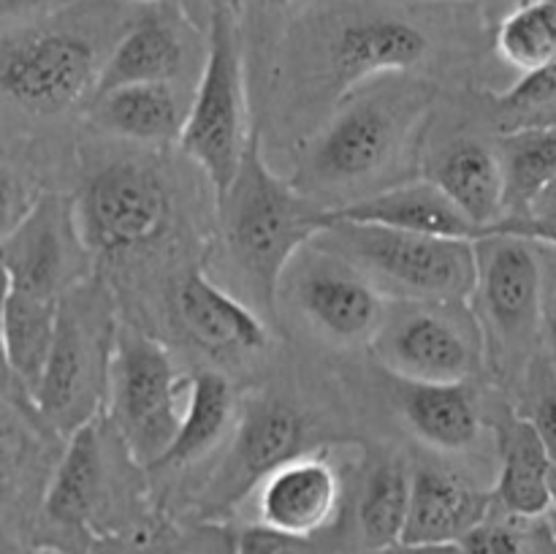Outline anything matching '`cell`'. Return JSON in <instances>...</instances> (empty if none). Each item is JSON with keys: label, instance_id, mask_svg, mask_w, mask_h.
I'll return each instance as SVG.
<instances>
[{"label": "cell", "instance_id": "37", "mask_svg": "<svg viewBox=\"0 0 556 554\" xmlns=\"http://www.w3.org/2000/svg\"><path fill=\"white\" fill-rule=\"evenodd\" d=\"M541 248V244H538ZM543 293H541V337L543 351L556 356V250L541 248Z\"/></svg>", "mask_w": 556, "mask_h": 554}, {"label": "cell", "instance_id": "18", "mask_svg": "<svg viewBox=\"0 0 556 554\" xmlns=\"http://www.w3.org/2000/svg\"><path fill=\"white\" fill-rule=\"evenodd\" d=\"M331 221L367 223L394 231L427 234V237L476 239V226L456 210L454 201L432 179H407L378 193L358 196L331 206Z\"/></svg>", "mask_w": 556, "mask_h": 554}, {"label": "cell", "instance_id": "29", "mask_svg": "<svg viewBox=\"0 0 556 554\" xmlns=\"http://www.w3.org/2000/svg\"><path fill=\"white\" fill-rule=\"evenodd\" d=\"M494 52L519 74L556 63V0H525L503 14L494 30Z\"/></svg>", "mask_w": 556, "mask_h": 554}, {"label": "cell", "instance_id": "51", "mask_svg": "<svg viewBox=\"0 0 556 554\" xmlns=\"http://www.w3.org/2000/svg\"><path fill=\"white\" fill-rule=\"evenodd\" d=\"M0 286H3V282H0Z\"/></svg>", "mask_w": 556, "mask_h": 554}, {"label": "cell", "instance_id": "34", "mask_svg": "<svg viewBox=\"0 0 556 554\" xmlns=\"http://www.w3.org/2000/svg\"><path fill=\"white\" fill-rule=\"evenodd\" d=\"M220 554H320L313 538H296L264 525H250L233 532Z\"/></svg>", "mask_w": 556, "mask_h": 554}, {"label": "cell", "instance_id": "31", "mask_svg": "<svg viewBox=\"0 0 556 554\" xmlns=\"http://www.w3.org/2000/svg\"><path fill=\"white\" fill-rule=\"evenodd\" d=\"M494 109L503 130L556 123V63L532 74H521L510 90L494 96Z\"/></svg>", "mask_w": 556, "mask_h": 554}, {"label": "cell", "instance_id": "46", "mask_svg": "<svg viewBox=\"0 0 556 554\" xmlns=\"http://www.w3.org/2000/svg\"><path fill=\"white\" fill-rule=\"evenodd\" d=\"M130 3H141V5H152V3H161V0H130Z\"/></svg>", "mask_w": 556, "mask_h": 554}, {"label": "cell", "instance_id": "44", "mask_svg": "<svg viewBox=\"0 0 556 554\" xmlns=\"http://www.w3.org/2000/svg\"><path fill=\"white\" fill-rule=\"evenodd\" d=\"M470 3H486V5H508V9H514V5L525 3V0H470Z\"/></svg>", "mask_w": 556, "mask_h": 554}, {"label": "cell", "instance_id": "26", "mask_svg": "<svg viewBox=\"0 0 556 554\" xmlns=\"http://www.w3.org/2000/svg\"><path fill=\"white\" fill-rule=\"evenodd\" d=\"M60 299L0 286V340L27 394H36L58 329Z\"/></svg>", "mask_w": 556, "mask_h": 554}, {"label": "cell", "instance_id": "38", "mask_svg": "<svg viewBox=\"0 0 556 554\" xmlns=\"http://www.w3.org/2000/svg\"><path fill=\"white\" fill-rule=\"evenodd\" d=\"M65 3L68 0H0V33L47 20Z\"/></svg>", "mask_w": 556, "mask_h": 554}, {"label": "cell", "instance_id": "8", "mask_svg": "<svg viewBox=\"0 0 556 554\" xmlns=\"http://www.w3.org/2000/svg\"><path fill=\"white\" fill-rule=\"evenodd\" d=\"M114 424L136 465L150 470L172 445L182 416L188 375L166 348L139 329L119 326L109 353Z\"/></svg>", "mask_w": 556, "mask_h": 554}, {"label": "cell", "instance_id": "47", "mask_svg": "<svg viewBox=\"0 0 556 554\" xmlns=\"http://www.w3.org/2000/svg\"><path fill=\"white\" fill-rule=\"evenodd\" d=\"M157 554H188V552H179V549H166V552H157Z\"/></svg>", "mask_w": 556, "mask_h": 554}, {"label": "cell", "instance_id": "21", "mask_svg": "<svg viewBox=\"0 0 556 554\" xmlns=\"http://www.w3.org/2000/svg\"><path fill=\"white\" fill-rule=\"evenodd\" d=\"M188 106L174 81H144L101 92L90 101V117L106 134L139 144L179 141Z\"/></svg>", "mask_w": 556, "mask_h": 554}, {"label": "cell", "instance_id": "1", "mask_svg": "<svg viewBox=\"0 0 556 554\" xmlns=\"http://www.w3.org/2000/svg\"><path fill=\"white\" fill-rule=\"evenodd\" d=\"M223 244L253 297L275 307L280 280L293 255L331 223V204L302 193L291 179L271 172L258 134H250L237 177L220 201Z\"/></svg>", "mask_w": 556, "mask_h": 554}, {"label": "cell", "instance_id": "5", "mask_svg": "<svg viewBox=\"0 0 556 554\" xmlns=\"http://www.w3.org/2000/svg\"><path fill=\"white\" fill-rule=\"evenodd\" d=\"M250 139L244 109V71L233 11L215 5L210 20V49L188 103L179 147L210 179L215 201L226 196L237 177Z\"/></svg>", "mask_w": 556, "mask_h": 554}, {"label": "cell", "instance_id": "11", "mask_svg": "<svg viewBox=\"0 0 556 554\" xmlns=\"http://www.w3.org/2000/svg\"><path fill=\"white\" fill-rule=\"evenodd\" d=\"M112 337L106 340L103 331H96V320L87 310L81 313L74 291L60 297L52 351L33 394L38 418L54 427V432L71 435L96 416L98 394L109 373L106 351L112 353Z\"/></svg>", "mask_w": 556, "mask_h": 554}, {"label": "cell", "instance_id": "15", "mask_svg": "<svg viewBox=\"0 0 556 554\" xmlns=\"http://www.w3.org/2000/svg\"><path fill=\"white\" fill-rule=\"evenodd\" d=\"M71 248H81L71 204L41 193L20 228L0 242V280L5 288L60 299L74 275Z\"/></svg>", "mask_w": 556, "mask_h": 554}, {"label": "cell", "instance_id": "27", "mask_svg": "<svg viewBox=\"0 0 556 554\" xmlns=\"http://www.w3.org/2000/svg\"><path fill=\"white\" fill-rule=\"evenodd\" d=\"M494 150L503 168V217L525 215L556 177V123L503 130Z\"/></svg>", "mask_w": 556, "mask_h": 554}, {"label": "cell", "instance_id": "19", "mask_svg": "<svg viewBox=\"0 0 556 554\" xmlns=\"http://www.w3.org/2000/svg\"><path fill=\"white\" fill-rule=\"evenodd\" d=\"M500 473L492 489L494 508L521 516L552 514V459L535 427L508 411L497 421Z\"/></svg>", "mask_w": 556, "mask_h": 554}, {"label": "cell", "instance_id": "10", "mask_svg": "<svg viewBox=\"0 0 556 554\" xmlns=\"http://www.w3.org/2000/svg\"><path fill=\"white\" fill-rule=\"evenodd\" d=\"M280 288H288V297L320 335L342 345H369L389 307V299L356 266L315 242L293 255Z\"/></svg>", "mask_w": 556, "mask_h": 554}, {"label": "cell", "instance_id": "16", "mask_svg": "<svg viewBox=\"0 0 556 554\" xmlns=\"http://www.w3.org/2000/svg\"><path fill=\"white\" fill-rule=\"evenodd\" d=\"M258 525L296 538H315L340 514V473L326 456L296 454L255 489Z\"/></svg>", "mask_w": 556, "mask_h": 554}, {"label": "cell", "instance_id": "12", "mask_svg": "<svg viewBox=\"0 0 556 554\" xmlns=\"http://www.w3.org/2000/svg\"><path fill=\"white\" fill-rule=\"evenodd\" d=\"M304 418L291 402L277 396H253L239 413L233 443L223 465L210 478L201 514L220 519L242 505L271 470L302 454Z\"/></svg>", "mask_w": 556, "mask_h": 554}, {"label": "cell", "instance_id": "3", "mask_svg": "<svg viewBox=\"0 0 556 554\" xmlns=\"http://www.w3.org/2000/svg\"><path fill=\"white\" fill-rule=\"evenodd\" d=\"M313 242L356 266L386 299L467 302L476 286L472 239L331 221Z\"/></svg>", "mask_w": 556, "mask_h": 554}, {"label": "cell", "instance_id": "22", "mask_svg": "<svg viewBox=\"0 0 556 554\" xmlns=\"http://www.w3.org/2000/svg\"><path fill=\"white\" fill-rule=\"evenodd\" d=\"M182 71L185 41L177 27H174V22L161 14L144 16L109 49L92 98L125 85L177 81Z\"/></svg>", "mask_w": 556, "mask_h": 554}, {"label": "cell", "instance_id": "23", "mask_svg": "<svg viewBox=\"0 0 556 554\" xmlns=\"http://www.w3.org/2000/svg\"><path fill=\"white\" fill-rule=\"evenodd\" d=\"M174 299L185 329L206 348L261 351L269 342L264 320L201 272L185 277Z\"/></svg>", "mask_w": 556, "mask_h": 554}, {"label": "cell", "instance_id": "17", "mask_svg": "<svg viewBox=\"0 0 556 554\" xmlns=\"http://www.w3.org/2000/svg\"><path fill=\"white\" fill-rule=\"evenodd\" d=\"M492 489L467 476L443 467H413L400 543L462 541L492 511Z\"/></svg>", "mask_w": 556, "mask_h": 554}, {"label": "cell", "instance_id": "7", "mask_svg": "<svg viewBox=\"0 0 556 554\" xmlns=\"http://www.w3.org/2000/svg\"><path fill=\"white\" fill-rule=\"evenodd\" d=\"M369 348L394 378L413 383H470L486 364V345L467 302L389 299Z\"/></svg>", "mask_w": 556, "mask_h": 554}, {"label": "cell", "instance_id": "33", "mask_svg": "<svg viewBox=\"0 0 556 554\" xmlns=\"http://www.w3.org/2000/svg\"><path fill=\"white\" fill-rule=\"evenodd\" d=\"M519 413L535 427L556 467V369L546 351L538 353L525 369V407Z\"/></svg>", "mask_w": 556, "mask_h": 554}, {"label": "cell", "instance_id": "49", "mask_svg": "<svg viewBox=\"0 0 556 554\" xmlns=\"http://www.w3.org/2000/svg\"><path fill=\"white\" fill-rule=\"evenodd\" d=\"M231 5H233V9H237V5H239V0H231Z\"/></svg>", "mask_w": 556, "mask_h": 554}, {"label": "cell", "instance_id": "28", "mask_svg": "<svg viewBox=\"0 0 556 554\" xmlns=\"http://www.w3.org/2000/svg\"><path fill=\"white\" fill-rule=\"evenodd\" d=\"M410 498V470L402 462H380L364 481L356 503V543L378 554L402 541Z\"/></svg>", "mask_w": 556, "mask_h": 554}, {"label": "cell", "instance_id": "30", "mask_svg": "<svg viewBox=\"0 0 556 554\" xmlns=\"http://www.w3.org/2000/svg\"><path fill=\"white\" fill-rule=\"evenodd\" d=\"M465 554H556L552 516H521L494 508L462 538Z\"/></svg>", "mask_w": 556, "mask_h": 554}, {"label": "cell", "instance_id": "35", "mask_svg": "<svg viewBox=\"0 0 556 554\" xmlns=\"http://www.w3.org/2000/svg\"><path fill=\"white\" fill-rule=\"evenodd\" d=\"M38 190L9 166H0V242L20 228L38 201Z\"/></svg>", "mask_w": 556, "mask_h": 554}, {"label": "cell", "instance_id": "45", "mask_svg": "<svg viewBox=\"0 0 556 554\" xmlns=\"http://www.w3.org/2000/svg\"><path fill=\"white\" fill-rule=\"evenodd\" d=\"M552 500H554V508L552 511H556V467L552 470Z\"/></svg>", "mask_w": 556, "mask_h": 554}, {"label": "cell", "instance_id": "13", "mask_svg": "<svg viewBox=\"0 0 556 554\" xmlns=\"http://www.w3.org/2000/svg\"><path fill=\"white\" fill-rule=\"evenodd\" d=\"M429 54V38L413 22L394 14H353L334 27L326 47V79L345 98L380 76L407 74Z\"/></svg>", "mask_w": 556, "mask_h": 554}, {"label": "cell", "instance_id": "48", "mask_svg": "<svg viewBox=\"0 0 556 554\" xmlns=\"http://www.w3.org/2000/svg\"><path fill=\"white\" fill-rule=\"evenodd\" d=\"M548 516H552V525H554V532H556V511H552V514H548Z\"/></svg>", "mask_w": 556, "mask_h": 554}, {"label": "cell", "instance_id": "32", "mask_svg": "<svg viewBox=\"0 0 556 554\" xmlns=\"http://www.w3.org/2000/svg\"><path fill=\"white\" fill-rule=\"evenodd\" d=\"M14 411L16 407L0 402V508H9L25 498L36 467L33 435Z\"/></svg>", "mask_w": 556, "mask_h": 554}, {"label": "cell", "instance_id": "25", "mask_svg": "<svg viewBox=\"0 0 556 554\" xmlns=\"http://www.w3.org/2000/svg\"><path fill=\"white\" fill-rule=\"evenodd\" d=\"M233 413H237V396L226 375L212 369L188 375L179 427L172 445L150 470H179L204 459L228 432Z\"/></svg>", "mask_w": 556, "mask_h": 554}, {"label": "cell", "instance_id": "36", "mask_svg": "<svg viewBox=\"0 0 556 554\" xmlns=\"http://www.w3.org/2000/svg\"><path fill=\"white\" fill-rule=\"evenodd\" d=\"M481 234H510V237H521L527 239V242L541 244V248L556 250V206L530 210L525 212V215L503 217V221L483 228ZM481 234H478V237H481Z\"/></svg>", "mask_w": 556, "mask_h": 554}, {"label": "cell", "instance_id": "24", "mask_svg": "<svg viewBox=\"0 0 556 554\" xmlns=\"http://www.w3.org/2000/svg\"><path fill=\"white\" fill-rule=\"evenodd\" d=\"M402 416L416 438L440 451H467L481 438V411L467 383L402 380Z\"/></svg>", "mask_w": 556, "mask_h": 554}, {"label": "cell", "instance_id": "43", "mask_svg": "<svg viewBox=\"0 0 556 554\" xmlns=\"http://www.w3.org/2000/svg\"><path fill=\"white\" fill-rule=\"evenodd\" d=\"M16 554H71V552H65V549H58V546H33V549H22V552Z\"/></svg>", "mask_w": 556, "mask_h": 554}, {"label": "cell", "instance_id": "39", "mask_svg": "<svg viewBox=\"0 0 556 554\" xmlns=\"http://www.w3.org/2000/svg\"><path fill=\"white\" fill-rule=\"evenodd\" d=\"M0 402H3V405H11V407H20V411L33 413V416L38 418L30 394H27V389L20 383V378H16L14 369H11L9 356H5L3 340H0Z\"/></svg>", "mask_w": 556, "mask_h": 554}, {"label": "cell", "instance_id": "6", "mask_svg": "<svg viewBox=\"0 0 556 554\" xmlns=\"http://www.w3.org/2000/svg\"><path fill=\"white\" fill-rule=\"evenodd\" d=\"M47 20L0 33V101L38 117L90 101L109 54L90 33Z\"/></svg>", "mask_w": 556, "mask_h": 554}, {"label": "cell", "instance_id": "9", "mask_svg": "<svg viewBox=\"0 0 556 554\" xmlns=\"http://www.w3.org/2000/svg\"><path fill=\"white\" fill-rule=\"evenodd\" d=\"M76 237L101 259L141 248L166 231L172 196L155 168L114 161L96 168L71 201Z\"/></svg>", "mask_w": 556, "mask_h": 554}, {"label": "cell", "instance_id": "14", "mask_svg": "<svg viewBox=\"0 0 556 554\" xmlns=\"http://www.w3.org/2000/svg\"><path fill=\"white\" fill-rule=\"evenodd\" d=\"M41 516L54 530L76 536L114 532L112 487L96 416L68 435L63 456L43 489Z\"/></svg>", "mask_w": 556, "mask_h": 554}, {"label": "cell", "instance_id": "41", "mask_svg": "<svg viewBox=\"0 0 556 554\" xmlns=\"http://www.w3.org/2000/svg\"><path fill=\"white\" fill-rule=\"evenodd\" d=\"M253 3H255V9L261 11V14L277 16V14H282V11L293 9L299 0H253Z\"/></svg>", "mask_w": 556, "mask_h": 554}, {"label": "cell", "instance_id": "42", "mask_svg": "<svg viewBox=\"0 0 556 554\" xmlns=\"http://www.w3.org/2000/svg\"><path fill=\"white\" fill-rule=\"evenodd\" d=\"M546 206H556V177H554V182L543 190V196L535 201V206H532V210H546Z\"/></svg>", "mask_w": 556, "mask_h": 554}, {"label": "cell", "instance_id": "4", "mask_svg": "<svg viewBox=\"0 0 556 554\" xmlns=\"http://www.w3.org/2000/svg\"><path fill=\"white\" fill-rule=\"evenodd\" d=\"M472 244L476 286L470 297L486 356L503 375H525L543 353L541 248L510 234H481Z\"/></svg>", "mask_w": 556, "mask_h": 554}, {"label": "cell", "instance_id": "40", "mask_svg": "<svg viewBox=\"0 0 556 554\" xmlns=\"http://www.w3.org/2000/svg\"><path fill=\"white\" fill-rule=\"evenodd\" d=\"M378 554H465L459 541L448 543H394L391 549Z\"/></svg>", "mask_w": 556, "mask_h": 554}, {"label": "cell", "instance_id": "50", "mask_svg": "<svg viewBox=\"0 0 556 554\" xmlns=\"http://www.w3.org/2000/svg\"><path fill=\"white\" fill-rule=\"evenodd\" d=\"M552 362H554V369H556V356H552Z\"/></svg>", "mask_w": 556, "mask_h": 554}, {"label": "cell", "instance_id": "20", "mask_svg": "<svg viewBox=\"0 0 556 554\" xmlns=\"http://www.w3.org/2000/svg\"><path fill=\"white\" fill-rule=\"evenodd\" d=\"M476 226V237L505 215L503 168L497 150L481 139H456L434 155L429 177Z\"/></svg>", "mask_w": 556, "mask_h": 554}, {"label": "cell", "instance_id": "2", "mask_svg": "<svg viewBox=\"0 0 556 554\" xmlns=\"http://www.w3.org/2000/svg\"><path fill=\"white\" fill-rule=\"evenodd\" d=\"M424 109L427 90L413 85L351 92L342 98L340 112L309 141L291 182L313 199L362 188L394 161Z\"/></svg>", "mask_w": 556, "mask_h": 554}]
</instances>
